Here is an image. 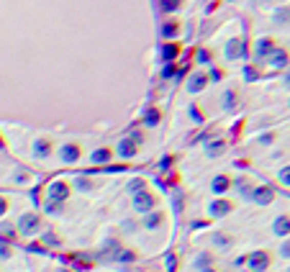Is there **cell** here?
I'll use <instances>...</instances> for the list:
<instances>
[{"instance_id":"6da1fadb","label":"cell","mask_w":290,"mask_h":272,"mask_svg":"<svg viewBox=\"0 0 290 272\" xmlns=\"http://www.w3.org/2000/svg\"><path fill=\"white\" fill-rule=\"evenodd\" d=\"M131 205H134V211L136 213H149V211H154V205H157V198L144 187V190H139V193H134V198H131Z\"/></svg>"},{"instance_id":"7a4b0ae2","label":"cell","mask_w":290,"mask_h":272,"mask_svg":"<svg viewBox=\"0 0 290 272\" xmlns=\"http://www.w3.org/2000/svg\"><path fill=\"white\" fill-rule=\"evenodd\" d=\"M39 223H42V216H36V213H24V216H18L16 231L24 234V236H31V234L39 231Z\"/></svg>"},{"instance_id":"3957f363","label":"cell","mask_w":290,"mask_h":272,"mask_svg":"<svg viewBox=\"0 0 290 272\" xmlns=\"http://www.w3.org/2000/svg\"><path fill=\"white\" fill-rule=\"evenodd\" d=\"M244 264H246L252 272H264V269L270 267V254H267V252H252V254L244 259Z\"/></svg>"},{"instance_id":"277c9868","label":"cell","mask_w":290,"mask_h":272,"mask_svg":"<svg viewBox=\"0 0 290 272\" xmlns=\"http://www.w3.org/2000/svg\"><path fill=\"white\" fill-rule=\"evenodd\" d=\"M272 198H275V190H272L270 185L252 187V195H249V200H252V203H257V205H270V203H272Z\"/></svg>"},{"instance_id":"5b68a950","label":"cell","mask_w":290,"mask_h":272,"mask_svg":"<svg viewBox=\"0 0 290 272\" xmlns=\"http://www.w3.org/2000/svg\"><path fill=\"white\" fill-rule=\"evenodd\" d=\"M47 193H49V200H52V203H65V200L70 198V187H67V182H62V180L52 182Z\"/></svg>"},{"instance_id":"8992f818","label":"cell","mask_w":290,"mask_h":272,"mask_svg":"<svg viewBox=\"0 0 290 272\" xmlns=\"http://www.w3.org/2000/svg\"><path fill=\"white\" fill-rule=\"evenodd\" d=\"M208 213H211L213 218H223L226 213H231V203H229L223 195H218V198H213V200L208 203Z\"/></svg>"},{"instance_id":"52a82bcc","label":"cell","mask_w":290,"mask_h":272,"mask_svg":"<svg viewBox=\"0 0 290 272\" xmlns=\"http://www.w3.org/2000/svg\"><path fill=\"white\" fill-rule=\"evenodd\" d=\"M80 147L77 144H62L59 147V159L65 162V164H75V162H80Z\"/></svg>"},{"instance_id":"ba28073f","label":"cell","mask_w":290,"mask_h":272,"mask_svg":"<svg viewBox=\"0 0 290 272\" xmlns=\"http://www.w3.org/2000/svg\"><path fill=\"white\" fill-rule=\"evenodd\" d=\"M246 54V44L241 39H229L226 41V59H241Z\"/></svg>"},{"instance_id":"9c48e42d","label":"cell","mask_w":290,"mask_h":272,"mask_svg":"<svg viewBox=\"0 0 290 272\" xmlns=\"http://www.w3.org/2000/svg\"><path fill=\"white\" fill-rule=\"evenodd\" d=\"M205 85H208V75H205V72H195V75H190V80H188V93H190V95H198V93H203Z\"/></svg>"},{"instance_id":"30bf717a","label":"cell","mask_w":290,"mask_h":272,"mask_svg":"<svg viewBox=\"0 0 290 272\" xmlns=\"http://www.w3.org/2000/svg\"><path fill=\"white\" fill-rule=\"evenodd\" d=\"M162 223H164V216H162L159 211H149V213L141 216V226H144L147 231H154V228H159Z\"/></svg>"},{"instance_id":"8fae6325","label":"cell","mask_w":290,"mask_h":272,"mask_svg":"<svg viewBox=\"0 0 290 272\" xmlns=\"http://www.w3.org/2000/svg\"><path fill=\"white\" fill-rule=\"evenodd\" d=\"M229 187H231V180H229L226 175H216V177L211 180V190H213V195H226Z\"/></svg>"},{"instance_id":"7c38bea8","label":"cell","mask_w":290,"mask_h":272,"mask_svg":"<svg viewBox=\"0 0 290 272\" xmlns=\"http://www.w3.org/2000/svg\"><path fill=\"white\" fill-rule=\"evenodd\" d=\"M49 154H52V141H49V139H36V141H34V157L47 159Z\"/></svg>"},{"instance_id":"4fadbf2b","label":"cell","mask_w":290,"mask_h":272,"mask_svg":"<svg viewBox=\"0 0 290 272\" xmlns=\"http://www.w3.org/2000/svg\"><path fill=\"white\" fill-rule=\"evenodd\" d=\"M134 154H136V144H134L129 136L121 139V141H118V157H121V159H131Z\"/></svg>"},{"instance_id":"5bb4252c","label":"cell","mask_w":290,"mask_h":272,"mask_svg":"<svg viewBox=\"0 0 290 272\" xmlns=\"http://www.w3.org/2000/svg\"><path fill=\"white\" fill-rule=\"evenodd\" d=\"M264 59H267L270 65H275V67H285V65H287V54H285L282 49H272Z\"/></svg>"},{"instance_id":"9a60e30c","label":"cell","mask_w":290,"mask_h":272,"mask_svg":"<svg viewBox=\"0 0 290 272\" xmlns=\"http://www.w3.org/2000/svg\"><path fill=\"white\" fill-rule=\"evenodd\" d=\"M272 228H275V234H277V236L287 239V234H290V221H287V216H277Z\"/></svg>"},{"instance_id":"2e32d148","label":"cell","mask_w":290,"mask_h":272,"mask_svg":"<svg viewBox=\"0 0 290 272\" xmlns=\"http://www.w3.org/2000/svg\"><path fill=\"white\" fill-rule=\"evenodd\" d=\"M272 49H275V47H272V41H270V39H259V41H257V47H254V54H257V59H264Z\"/></svg>"},{"instance_id":"e0dca14e","label":"cell","mask_w":290,"mask_h":272,"mask_svg":"<svg viewBox=\"0 0 290 272\" xmlns=\"http://www.w3.org/2000/svg\"><path fill=\"white\" fill-rule=\"evenodd\" d=\"M72 185H75L80 193H90V190L95 187V185H93V180H90L88 175H77V177L72 180Z\"/></svg>"},{"instance_id":"ac0fdd59","label":"cell","mask_w":290,"mask_h":272,"mask_svg":"<svg viewBox=\"0 0 290 272\" xmlns=\"http://www.w3.org/2000/svg\"><path fill=\"white\" fill-rule=\"evenodd\" d=\"M221 106H223V111H234V108H236V90H234V88H229V90L223 93Z\"/></svg>"},{"instance_id":"d6986e66","label":"cell","mask_w":290,"mask_h":272,"mask_svg":"<svg viewBox=\"0 0 290 272\" xmlns=\"http://www.w3.org/2000/svg\"><path fill=\"white\" fill-rule=\"evenodd\" d=\"M159 121H162V113H159L157 108H149V111L144 113V126L154 129V126H159Z\"/></svg>"},{"instance_id":"ffe728a7","label":"cell","mask_w":290,"mask_h":272,"mask_svg":"<svg viewBox=\"0 0 290 272\" xmlns=\"http://www.w3.org/2000/svg\"><path fill=\"white\" fill-rule=\"evenodd\" d=\"M211 241H213L218 249H231V244H234V241H231V236H229V234H221V231H218V234H213V236H211Z\"/></svg>"},{"instance_id":"44dd1931","label":"cell","mask_w":290,"mask_h":272,"mask_svg":"<svg viewBox=\"0 0 290 272\" xmlns=\"http://www.w3.org/2000/svg\"><path fill=\"white\" fill-rule=\"evenodd\" d=\"M90 159H93V164H108L111 162V152L108 149H95L90 154Z\"/></svg>"},{"instance_id":"7402d4cb","label":"cell","mask_w":290,"mask_h":272,"mask_svg":"<svg viewBox=\"0 0 290 272\" xmlns=\"http://www.w3.org/2000/svg\"><path fill=\"white\" fill-rule=\"evenodd\" d=\"M13 234H16V226H13V223H6V221H0V239L11 241V239H13Z\"/></svg>"},{"instance_id":"603a6c76","label":"cell","mask_w":290,"mask_h":272,"mask_svg":"<svg viewBox=\"0 0 290 272\" xmlns=\"http://www.w3.org/2000/svg\"><path fill=\"white\" fill-rule=\"evenodd\" d=\"M221 152H223V141H221V139H216V141H211V144L205 147V154H208V157H218Z\"/></svg>"},{"instance_id":"cb8c5ba5","label":"cell","mask_w":290,"mask_h":272,"mask_svg":"<svg viewBox=\"0 0 290 272\" xmlns=\"http://www.w3.org/2000/svg\"><path fill=\"white\" fill-rule=\"evenodd\" d=\"M234 187H236L244 198H249V195H252V185H249V180H244V177H239V180L234 182Z\"/></svg>"},{"instance_id":"d4e9b609","label":"cell","mask_w":290,"mask_h":272,"mask_svg":"<svg viewBox=\"0 0 290 272\" xmlns=\"http://www.w3.org/2000/svg\"><path fill=\"white\" fill-rule=\"evenodd\" d=\"M175 57H177V47H175V44H164V47H162V59H164V62H172Z\"/></svg>"},{"instance_id":"484cf974","label":"cell","mask_w":290,"mask_h":272,"mask_svg":"<svg viewBox=\"0 0 290 272\" xmlns=\"http://www.w3.org/2000/svg\"><path fill=\"white\" fill-rule=\"evenodd\" d=\"M177 6H180V0H159V8H162L164 13H175Z\"/></svg>"},{"instance_id":"4316f807","label":"cell","mask_w":290,"mask_h":272,"mask_svg":"<svg viewBox=\"0 0 290 272\" xmlns=\"http://www.w3.org/2000/svg\"><path fill=\"white\" fill-rule=\"evenodd\" d=\"M13 257V249H11V241L0 239V259H11Z\"/></svg>"},{"instance_id":"83f0119b","label":"cell","mask_w":290,"mask_h":272,"mask_svg":"<svg viewBox=\"0 0 290 272\" xmlns=\"http://www.w3.org/2000/svg\"><path fill=\"white\" fill-rule=\"evenodd\" d=\"M188 113H190V121H193V123H203V118H205V116L200 113V108H198V106H190V108H188Z\"/></svg>"},{"instance_id":"f1b7e54d","label":"cell","mask_w":290,"mask_h":272,"mask_svg":"<svg viewBox=\"0 0 290 272\" xmlns=\"http://www.w3.org/2000/svg\"><path fill=\"white\" fill-rule=\"evenodd\" d=\"M42 239H44V244H47V246H54V249L62 244V241H59V236H57V234H52V231H47Z\"/></svg>"},{"instance_id":"f546056e","label":"cell","mask_w":290,"mask_h":272,"mask_svg":"<svg viewBox=\"0 0 290 272\" xmlns=\"http://www.w3.org/2000/svg\"><path fill=\"white\" fill-rule=\"evenodd\" d=\"M277 180H280V182H282L285 187L290 185V167H287V164H285V167H282V170L277 172Z\"/></svg>"},{"instance_id":"4dcf8cb0","label":"cell","mask_w":290,"mask_h":272,"mask_svg":"<svg viewBox=\"0 0 290 272\" xmlns=\"http://www.w3.org/2000/svg\"><path fill=\"white\" fill-rule=\"evenodd\" d=\"M44 211H47L49 216H57V213H62V203H52V200H49V203L44 205Z\"/></svg>"},{"instance_id":"1f68e13d","label":"cell","mask_w":290,"mask_h":272,"mask_svg":"<svg viewBox=\"0 0 290 272\" xmlns=\"http://www.w3.org/2000/svg\"><path fill=\"white\" fill-rule=\"evenodd\" d=\"M203 267H211V257L208 254H198V259H195V269H203Z\"/></svg>"},{"instance_id":"d6a6232c","label":"cell","mask_w":290,"mask_h":272,"mask_svg":"<svg viewBox=\"0 0 290 272\" xmlns=\"http://www.w3.org/2000/svg\"><path fill=\"white\" fill-rule=\"evenodd\" d=\"M175 34H177V26H175V24H164V26H162V36L172 39Z\"/></svg>"},{"instance_id":"836d02e7","label":"cell","mask_w":290,"mask_h":272,"mask_svg":"<svg viewBox=\"0 0 290 272\" xmlns=\"http://www.w3.org/2000/svg\"><path fill=\"white\" fill-rule=\"evenodd\" d=\"M162 77H164V80L175 77V65H172V62H164V67H162Z\"/></svg>"},{"instance_id":"e575fe53","label":"cell","mask_w":290,"mask_h":272,"mask_svg":"<svg viewBox=\"0 0 290 272\" xmlns=\"http://www.w3.org/2000/svg\"><path fill=\"white\" fill-rule=\"evenodd\" d=\"M144 187H147V185H144V180H131V182H129V193H131V195H134V193H139V190H144Z\"/></svg>"},{"instance_id":"d590c367","label":"cell","mask_w":290,"mask_h":272,"mask_svg":"<svg viewBox=\"0 0 290 272\" xmlns=\"http://www.w3.org/2000/svg\"><path fill=\"white\" fill-rule=\"evenodd\" d=\"M164 267H167V272H175V267H177V257H175V254H167Z\"/></svg>"},{"instance_id":"8d00e7d4","label":"cell","mask_w":290,"mask_h":272,"mask_svg":"<svg viewBox=\"0 0 290 272\" xmlns=\"http://www.w3.org/2000/svg\"><path fill=\"white\" fill-rule=\"evenodd\" d=\"M280 257H282V259H287V257H290V244H287V239L280 244Z\"/></svg>"},{"instance_id":"74e56055","label":"cell","mask_w":290,"mask_h":272,"mask_svg":"<svg viewBox=\"0 0 290 272\" xmlns=\"http://www.w3.org/2000/svg\"><path fill=\"white\" fill-rule=\"evenodd\" d=\"M129 139H131V141H134V144L139 147V144L144 141V134H141V131H131V136H129Z\"/></svg>"},{"instance_id":"f35d334b","label":"cell","mask_w":290,"mask_h":272,"mask_svg":"<svg viewBox=\"0 0 290 272\" xmlns=\"http://www.w3.org/2000/svg\"><path fill=\"white\" fill-rule=\"evenodd\" d=\"M170 167H172V157H164V159L159 162V170H162V172H167Z\"/></svg>"},{"instance_id":"ab89813d","label":"cell","mask_w":290,"mask_h":272,"mask_svg":"<svg viewBox=\"0 0 290 272\" xmlns=\"http://www.w3.org/2000/svg\"><path fill=\"white\" fill-rule=\"evenodd\" d=\"M6 213H8V200H6L3 195H0V218H3Z\"/></svg>"},{"instance_id":"60d3db41","label":"cell","mask_w":290,"mask_h":272,"mask_svg":"<svg viewBox=\"0 0 290 272\" xmlns=\"http://www.w3.org/2000/svg\"><path fill=\"white\" fill-rule=\"evenodd\" d=\"M198 62L208 65V62H211V54H208V52H200V54H198Z\"/></svg>"},{"instance_id":"b9f144b4","label":"cell","mask_w":290,"mask_h":272,"mask_svg":"<svg viewBox=\"0 0 290 272\" xmlns=\"http://www.w3.org/2000/svg\"><path fill=\"white\" fill-rule=\"evenodd\" d=\"M244 77H246V80H257V75H254V70H252V67H246V70H244Z\"/></svg>"},{"instance_id":"7bdbcfd3","label":"cell","mask_w":290,"mask_h":272,"mask_svg":"<svg viewBox=\"0 0 290 272\" xmlns=\"http://www.w3.org/2000/svg\"><path fill=\"white\" fill-rule=\"evenodd\" d=\"M29 252H39V254H44V246H42V244H29Z\"/></svg>"},{"instance_id":"ee69618b","label":"cell","mask_w":290,"mask_h":272,"mask_svg":"<svg viewBox=\"0 0 290 272\" xmlns=\"http://www.w3.org/2000/svg\"><path fill=\"white\" fill-rule=\"evenodd\" d=\"M208 80H221V72L218 70H211V77Z\"/></svg>"},{"instance_id":"f6af8a7d","label":"cell","mask_w":290,"mask_h":272,"mask_svg":"<svg viewBox=\"0 0 290 272\" xmlns=\"http://www.w3.org/2000/svg\"><path fill=\"white\" fill-rule=\"evenodd\" d=\"M200 272H216V269H213V267H203Z\"/></svg>"},{"instance_id":"bcb514c9","label":"cell","mask_w":290,"mask_h":272,"mask_svg":"<svg viewBox=\"0 0 290 272\" xmlns=\"http://www.w3.org/2000/svg\"><path fill=\"white\" fill-rule=\"evenodd\" d=\"M3 149H6V141H3V139H0V152H3Z\"/></svg>"},{"instance_id":"7dc6e473","label":"cell","mask_w":290,"mask_h":272,"mask_svg":"<svg viewBox=\"0 0 290 272\" xmlns=\"http://www.w3.org/2000/svg\"><path fill=\"white\" fill-rule=\"evenodd\" d=\"M57 272H70V269H57Z\"/></svg>"}]
</instances>
